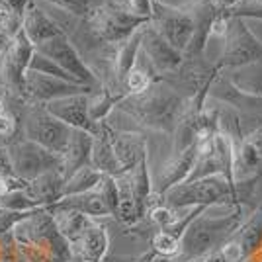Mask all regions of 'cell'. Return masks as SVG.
Masks as SVG:
<instances>
[{
    "instance_id": "6da1fadb",
    "label": "cell",
    "mask_w": 262,
    "mask_h": 262,
    "mask_svg": "<svg viewBox=\"0 0 262 262\" xmlns=\"http://www.w3.org/2000/svg\"><path fill=\"white\" fill-rule=\"evenodd\" d=\"M118 108L149 129L172 135L186 108V100L176 92V88L164 82H153L143 94L125 96Z\"/></svg>"
},
{
    "instance_id": "7a4b0ae2",
    "label": "cell",
    "mask_w": 262,
    "mask_h": 262,
    "mask_svg": "<svg viewBox=\"0 0 262 262\" xmlns=\"http://www.w3.org/2000/svg\"><path fill=\"white\" fill-rule=\"evenodd\" d=\"M252 184L235 186L223 176H206L192 182L172 186L166 190L161 200L164 206L170 209H186V208H206L209 206H233L237 208L245 198L251 196Z\"/></svg>"
},
{
    "instance_id": "3957f363",
    "label": "cell",
    "mask_w": 262,
    "mask_h": 262,
    "mask_svg": "<svg viewBox=\"0 0 262 262\" xmlns=\"http://www.w3.org/2000/svg\"><path fill=\"white\" fill-rule=\"evenodd\" d=\"M243 215L245 211L241 206H237L229 215H221V217H209L206 215V211L200 213L184 229L180 237L178 254L170 260L194 262L200 256L208 254L209 251L217 249L219 245H223L237 233V229L243 225Z\"/></svg>"
},
{
    "instance_id": "277c9868",
    "label": "cell",
    "mask_w": 262,
    "mask_h": 262,
    "mask_svg": "<svg viewBox=\"0 0 262 262\" xmlns=\"http://www.w3.org/2000/svg\"><path fill=\"white\" fill-rule=\"evenodd\" d=\"M223 49L213 67L217 71L249 67L262 63V39L251 32L247 20L227 16L225 32H223Z\"/></svg>"
},
{
    "instance_id": "5b68a950",
    "label": "cell",
    "mask_w": 262,
    "mask_h": 262,
    "mask_svg": "<svg viewBox=\"0 0 262 262\" xmlns=\"http://www.w3.org/2000/svg\"><path fill=\"white\" fill-rule=\"evenodd\" d=\"M20 129L24 139L37 143L59 157H63L65 153L73 131L67 123L53 118L41 104L24 106V112L20 114Z\"/></svg>"
},
{
    "instance_id": "8992f818",
    "label": "cell",
    "mask_w": 262,
    "mask_h": 262,
    "mask_svg": "<svg viewBox=\"0 0 262 262\" xmlns=\"http://www.w3.org/2000/svg\"><path fill=\"white\" fill-rule=\"evenodd\" d=\"M33 49L35 47L30 43V39L20 28L0 53V86L4 96L12 98L16 104H28L24 92V77L28 73Z\"/></svg>"
},
{
    "instance_id": "52a82bcc",
    "label": "cell",
    "mask_w": 262,
    "mask_h": 262,
    "mask_svg": "<svg viewBox=\"0 0 262 262\" xmlns=\"http://www.w3.org/2000/svg\"><path fill=\"white\" fill-rule=\"evenodd\" d=\"M86 22L96 39L110 45H120L121 41H125L131 33L137 32L149 20L133 16L125 8V4L106 2V4L90 10Z\"/></svg>"
},
{
    "instance_id": "ba28073f",
    "label": "cell",
    "mask_w": 262,
    "mask_h": 262,
    "mask_svg": "<svg viewBox=\"0 0 262 262\" xmlns=\"http://www.w3.org/2000/svg\"><path fill=\"white\" fill-rule=\"evenodd\" d=\"M6 155L10 161L12 174L18 176L24 182H30L43 172L49 170H61L63 172V161L59 155L43 149L41 145L28 139H16L6 147Z\"/></svg>"
},
{
    "instance_id": "9c48e42d",
    "label": "cell",
    "mask_w": 262,
    "mask_h": 262,
    "mask_svg": "<svg viewBox=\"0 0 262 262\" xmlns=\"http://www.w3.org/2000/svg\"><path fill=\"white\" fill-rule=\"evenodd\" d=\"M149 22L178 53L184 55L194 33V18L190 8H174L159 0L153 2V16Z\"/></svg>"
},
{
    "instance_id": "30bf717a",
    "label": "cell",
    "mask_w": 262,
    "mask_h": 262,
    "mask_svg": "<svg viewBox=\"0 0 262 262\" xmlns=\"http://www.w3.org/2000/svg\"><path fill=\"white\" fill-rule=\"evenodd\" d=\"M35 51H39L41 55H45L47 59H51L53 63L61 67L67 75L77 80L78 84L84 86H94L98 84L100 80L94 75V71L84 63V59L80 57V53L77 51V47L73 45V41L69 39L67 33H61L53 39H47L43 43H39L35 47Z\"/></svg>"
},
{
    "instance_id": "8fae6325",
    "label": "cell",
    "mask_w": 262,
    "mask_h": 262,
    "mask_svg": "<svg viewBox=\"0 0 262 262\" xmlns=\"http://www.w3.org/2000/svg\"><path fill=\"white\" fill-rule=\"evenodd\" d=\"M90 90L92 88L84 86V84L39 75V73H33V71H28L26 77H24V92H26V102L28 104H41L43 106L51 100L71 96V94H82V92H90Z\"/></svg>"
},
{
    "instance_id": "7c38bea8",
    "label": "cell",
    "mask_w": 262,
    "mask_h": 262,
    "mask_svg": "<svg viewBox=\"0 0 262 262\" xmlns=\"http://www.w3.org/2000/svg\"><path fill=\"white\" fill-rule=\"evenodd\" d=\"M208 96L221 102V104H227L233 110H237L241 116H245L247 120L262 125V96L243 92L241 88H237V84L231 78H225L219 75L211 82Z\"/></svg>"
},
{
    "instance_id": "4fadbf2b",
    "label": "cell",
    "mask_w": 262,
    "mask_h": 262,
    "mask_svg": "<svg viewBox=\"0 0 262 262\" xmlns=\"http://www.w3.org/2000/svg\"><path fill=\"white\" fill-rule=\"evenodd\" d=\"M141 51L159 75H172L182 65V53H178L161 33L147 22L141 26Z\"/></svg>"
},
{
    "instance_id": "5bb4252c",
    "label": "cell",
    "mask_w": 262,
    "mask_h": 262,
    "mask_svg": "<svg viewBox=\"0 0 262 262\" xmlns=\"http://www.w3.org/2000/svg\"><path fill=\"white\" fill-rule=\"evenodd\" d=\"M88 100H90V92L71 94V96H63V98L47 102V104H43V108L53 118L67 123L71 129H82L94 135L98 129V123H94L88 116Z\"/></svg>"
},
{
    "instance_id": "9a60e30c",
    "label": "cell",
    "mask_w": 262,
    "mask_h": 262,
    "mask_svg": "<svg viewBox=\"0 0 262 262\" xmlns=\"http://www.w3.org/2000/svg\"><path fill=\"white\" fill-rule=\"evenodd\" d=\"M194 18V33L192 39L186 47L182 59L194 61V59H204L206 47H208L209 37L213 35V24L221 12L213 6L211 0H196L192 6H188Z\"/></svg>"
},
{
    "instance_id": "2e32d148",
    "label": "cell",
    "mask_w": 262,
    "mask_h": 262,
    "mask_svg": "<svg viewBox=\"0 0 262 262\" xmlns=\"http://www.w3.org/2000/svg\"><path fill=\"white\" fill-rule=\"evenodd\" d=\"M112 149L116 155V161L120 164L121 172H131L141 159L147 157V141L141 133H131V131H114L110 133Z\"/></svg>"
},
{
    "instance_id": "e0dca14e",
    "label": "cell",
    "mask_w": 262,
    "mask_h": 262,
    "mask_svg": "<svg viewBox=\"0 0 262 262\" xmlns=\"http://www.w3.org/2000/svg\"><path fill=\"white\" fill-rule=\"evenodd\" d=\"M22 32L26 33V37L30 39V43L33 47H37V45L47 41V39H53L57 35L65 33L61 30V26L55 22L37 2H30L26 12H24Z\"/></svg>"
},
{
    "instance_id": "ac0fdd59",
    "label": "cell",
    "mask_w": 262,
    "mask_h": 262,
    "mask_svg": "<svg viewBox=\"0 0 262 262\" xmlns=\"http://www.w3.org/2000/svg\"><path fill=\"white\" fill-rule=\"evenodd\" d=\"M262 176V157L249 139L235 145L233 153V182L235 186L254 184Z\"/></svg>"
},
{
    "instance_id": "d6986e66",
    "label": "cell",
    "mask_w": 262,
    "mask_h": 262,
    "mask_svg": "<svg viewBox=\"0 0 262 262\" xmlns=\"http://www.w3.org/2000/svg\"><path fill=\"white\" fill-rule=\"evenodd\" d=\"M110 127L108 121H100L98 129L92 135V151H90V166L96 168L102 174L120 176L123 174L120 164L116 161V155L112 149V139H110Z\"/></svg>"
},
{
    "instance_id": "ffe728a7",
    "label": "cell",
    "mask_w": 262,
    "mask_h": 262,
    "mask_svg": "<svg viewBox=\"0 0 262 262\" xmlns=\"http://www.w3.org/2000/svg\"><path fill=\"white\" fill-rule=\"evenodd\" d=\"M108 233L98 223H90L82 235L71 245V252H75L82 262H102L108 252Z\"/></svg>"
},
{
    "instance_id": "44dd1931",
    "label": "cell",
    "mask_w": 262,
    "mask_h": 262,
    "mask_svg": "<svg viewBox=\"0 0 262 262\" xmlns=\"http://www.w3.org/2000/svg\"><path fill=\"white\" fill-rule=\"evenodd\" d=\"M63 184H65L63 172L49 170V172H43L37 178L30 180L24 188V192L32 198L37 208H47L63 198Z\"/></svg>"
},
{
    "instance_id": "7402d4cb",
    "label": "cell",
    "mask_w": 262,
    "mask_h": 262,
    "mask_svg": "<svg viewBox=\"0 0 262 262\" xmlns=\"http://www.w3.org/2000/svg\"><path fill=\"white\" fill-rule=\"evenodd\" d=\"M90 151H92V133L82 129H73L69 137L65 153L61 157L63 161V178L75 174L78 168L90 166Z\"/></svg>"
},
{
    "instance_id": "603a6c76",
    "label": "cell",
    "mask_w": 262,
    "mask_h": 262,
    "mask_svg": "<svg viewBox=\"0 0 262 262\" xmlns=\"http://www.w3.org/2000/svg\"><path fill=\"white\" fill-rule=\"evenodd\" d=\"M196 153H198V145L190 147V149H186V151H182V153L172 155V159L164 164L163 170H161L157 196L161 198L164 192L170 190L172 186L186 182V178H188L190 170H192V166H194V161H196Z\"/></svg>"
},
{
    "instance_id": "cb8c5ba5",
    "label": "cell",
    "mask_w": 262,
    "mask_h": 262,
    "mask_svg": "<svg viewBox=\"0 0 262 262\" xmlns=\"http://www.w3.org/2000/svg\"><path fill=\"white\" fill-rule=\"evenodd\" d=\"M49 209H75L80 211L88 217H108L110 213L108 206L104 202V198L98 190H90L84 194H75V196H65L61 200H57L55 204L47 206Z\"/></svg>"
},
{
    "instance_id": "d4e9b609",
    "label": "cell",
    "mask_w": 262,
    "mask_h": 262,
    "mask_svg": "<svg viewBox=\"0 0 262 262\" xmlns=\"http://www.w3.org/2000/svg\"><path fill=\"white\" fill-rule=\"evenodd\" d=\"M141 51V28L137 32H133L120 45H116V53H114V77L118 82V88L123 90V80L129 75V71L137 65V57ZM125 92V90H123Z\"/></svg>"
},
{
    "instance_id": "484cf974",
    "label": "cell",
    "mask_w": 262,
    "mask_h": 262,
    "mask_svg": "<svg viewBox=\"0 0 262 262\" xmlns=\"http://www.w3.org/2000/svg\"><path fill=\"white\" fill-rule=\"evenodd\" d=\"M235 241L239 243L241 251H243V260H247L254 252L262 247V204L256 208V211L251 217L241 225L237 233L233 235Z\"/></svg>"
},
{
    "instance_id": "4316f807",
    "label": "cell",
    "mask_w": 262,
    "mask_h": 262,
    "mask_svg": "<svg viewBox=\"0 0 262 262\" xmlns=\"http://www.w3.org/2000/svg\"><path fill=\"white\" fill-rule=\"evenodd\" d=\"M100 180H102V172H98L96 168H92V166L78 168L75 174H71L65 180V184H63V198L96 190Z\"/></svg>"
},
{
    "instance_id": "83f0119b",
    "label": "cell",
    "mask_w": 262,
    "mask_h": 262,
    "mask_svg": "<svg viewBox=\"0 0 262 262\" xmlns=\"http://www.w3.org/2000/svg\"><path fill=\"white\" fill-rule=\"evenodd\" d=\"M28 71H33V73H39V75H47V77H55L61 78V80H69V82H77L71 75H67L61 67L53 63L51 59H47L45 55H41L39 51L33 49L32 59H30V65H28ZM78 84V82H77Z\"/></svg>"
},
{
    "instance_id": "f1b7e54d",
    "label": "cell",
    "mask_w": 262,
    "mask_h": 262,
    "mask_svg": "<svg viewBox=\"0 0 262 262\" xmlns=\"http://www.w3.org/2000/svg\"><path fill=\"white\" fill-rule=\"evenodd\" d=\"M37 2H43L49 4L57 10H63L69 16H75V18H84L86 20L90 10L94 8L90 0H37Z\"/></svg>"
},
{
    "instance_id": "f546056e",
    "label": "cell",
    "mask_w": 262,
    "mask_h": 262,
    "mask_svg": "<svg viewBox=\"0 0 262 262\" xmlns=\"http://www.w3.org/2000/svg\"><path fill=\"white\" fill-rule=\"evenodd\" d=\"M151 84H153V78L149 77L143 69L135 65L123 80V90H125L127 96H135V94H143Z\"/></svg>"
},
{
    "instance_id": "4dcf8cb0",
    "label": "cell",
    "mask_w": 262,
    "mask_h": 262,
    "mask_svg": "<svg viewBox=\"0 0 262 262\" xmlns=\"http://www.w3.org/2000/svg\"><path fill=\"white\" fill-rule=\"evenodd\" d=\"M151 245H153V251L164 256V258H174L178 254V249H180V241L172 237L170 233H166V231H159L153 237Z\"/></svg>"
},
{
    "instance_id": "1f68e13d",
    "label": "cell",
    "mask_w": 262,
    "mask_h": 262,
    "mask_svg": "<svg viewBox=\"0 0 262 262\" xmlns=\"http://www.w3.org/2000/svg\"><path fill=\"white\" fill-rule=\"evenodd\" d=\"M149 217L153 221L157 227H161V231L168 229L170 225H174L178 215H176L174 209H170L168 206H164V204H157L153 208L149 209Z\"/></svg>"
},
{
    "instance_id": "d6a6232c",
    "label": "cell",
    "mask_w": 262,
    "mask_h": 262,
    "mask_svg": "<svg viewBox=\"0 0 262 262\" xmlns=\"http://www.w3.org/2000/svg\"><path fill=\"white\" fill-rule=\"evenodd\" d=\"M225 16L231 18H243V20H260L262 22V2H252V0H241L237 8L227 12Z\"/></svg>"
},
{
    "instance_id": "836d02e7",
    "label": "cell",
    "mask_w": 262,
    "mask_h": 262,
    "mask_svg": "<svg viewBox=\"0 0 262 262\" xmlns=\"http://www.w3.org/2000/svg\"><path fill=\"white\" fill-rule=\"evenodd\" d=\"M125 8L143 20H151L153 16V0H125Z\"/></svg>"
},
{
    "instance_id": "e575fe53",
    "label": "cell",
    "mask_w": 262,
    "mask_h": 262,
    "mask_svg": "<svg viewBox=\"0 0 262 262\" xmlns=\"http://www.w3.org/2000/svg\"><path fill=\"white\" fill-rule=\"evenodd\" d=\"M4 4H6V8L10 12H14L20 20H22L24 12H26V8H28V4H30V0H2Z\"/></svg>"
},
{
    "instance_id": "d590c367",
    "label": "cell",
    "mask_w": 262,
    "mask_h": 262,
    "mask_svg": "<svg viewBox=\"0 0 262 262\" xmlns=\"http://www.w3.org/2000/svg\"><path fill=\"white\" fill-rule=\"evenodd\" d=\"M211 2H213V6L221 14H227V12H231L233 8H237L241 4V0H211Z\"/></svg>"
},
{
    "instance_id": "8d00e7d4",
    "label": "cell",
    "mask_w": 262,
    "mask_h": 262,
    "mask_svg": "<svg viewBox=\"0 0 262 262\" xmlns=\"http://www.w3.org/2000/svg\"><path fill=\"white\" fill-rule=\"evenodd\" d=\"M133 262H172L170 258H164V256H161V254H157L155 251L151 252H145V254H141L137 260Z\"/></svg>"
},
{
    "instance_id": "74e56055",
    "label": "cell",
    "mask_w": 262,
    "mask_h": 262,
    "mask_svg": "<svg viewBox=\"0 0 262 262\" xmlns=\"http://www.w3.org/2000/svg\"><path fill=\"white\" fill-rule=\"evenodd\" d=\"M247 139H249V141L254 145V149H256V151L260 153V157H262V125L258 127V129L252 131V133L249 135V137H247Z\"/></svg>"
},
{
    "instance_id": "f35d334b",
    "label": "cell",
    "mask_w": 262,
    "mask_h": 262,
    "mask_svg": "<svg viewBox=\"0 0 262 262\" xmlns=\"http://www.w3.org/2000/svg\"><path fill=\"white\" fill-rule=\"evenodd\" d=\"M4 112V104H2V100H0V114Z\"/></svg>"
},
{
    "instance_id": "ab89813d",
    "label": "cell",
    "mask_w": 262,
    "mask_h": 262,
    "mask_svg": "<svg viewBox=\"0 0 262 262\" xmlns=\"http://www.w3.org/2000/svg\"><path fill=\"white\" fill-rule=\"evenodd\" d=\"M252 2H262V0H252Z\"/></svg>"
},
{
    "instance_id": "60d3db41",
    "label": "cell",
    "mask_w": 262,
    "mask_h": 262,
    "mask_svg": "<svg viewBox=\"0 0 262 262\" xmlns=\"http://www.w3.org/2000/svg\"><path fill=\"white\" fill-rule=\"evenodd\" d=\"M30 2H37V0H30Z\"/></svg>"
},
{
    "instance_id": "b9f144b4",
    "label": "cell",
    "mask_w": 262,
    "mask_h": 262,
    "mask_svg": "<svg viewBox=\"0 0 262 262\" xmlns=\"http://www.w3.org/2000/svg\"><path fill=\"white\" fill-rule=\"evenodd\" d=\"M153 2H159V0H153Z\"/></svg>"
},
{
    "instance_id": "7bdbcfd3",
    "label": "cell",
    "mask_w": 262,
    "mask_h": 262,
    "mask_svg": "<svg viewBox=\"0 0 262 262\" xmlns=\"http://www.w3.org/2000/svg\"><path fill=\"white\" fill-rule=\"evenodd\" d=\"M0 149H2V147H0Z\"/></svg>"
}]
</instances>
